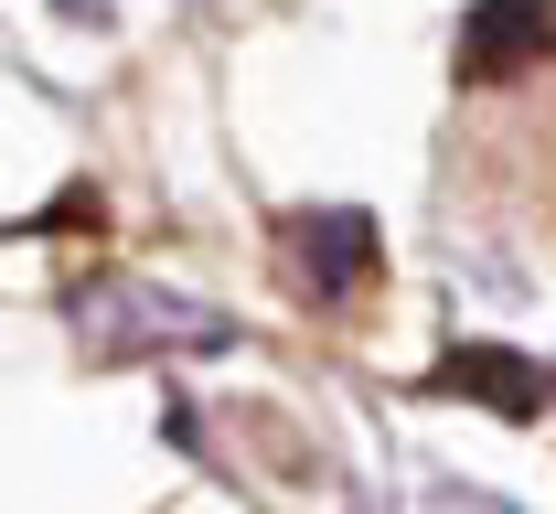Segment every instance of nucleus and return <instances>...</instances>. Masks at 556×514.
<instances>
[{
	"label": "nucleus",
	"mask_w": 556,
	"mask_h": 514,
	"mask_svg": "<svg viewBox=\"0 0 556 514\" xmlns=\"http://www.w3.org/2000/svg\"><path fill=\"white\" fill-rule=\"evenodd\" d=\"M428 386H439V397H492L503 418H535V408L556 397V375H546V365H525V354H503V343H450Z\"/></svg>",
	"instance_id": "obj_3"
},
{
	"label": "nucleus",
	"mask_w": 556,
	"mask_h": 514,
	"mask_svg": "<svg viewBox=\"0 0 556 514\" xmlns=\"http://www.w3.org/2000/svg\"><path fill=\"white\" fill-rule=\"evenodd\" d=\"M556 54V0H471L460 22V86H514Z\"/></svg>",
	"instance_id": "obj_2"
},
{
	"label": "nucleus",
	"mask_w": 556,
	"mask_h": 514,
	"mask_svg": "<svg viewBox=\"0 0 556 514\" xmlns=\"http://www.w3.org/2000/svg\"><path fill=\"white\" fill-rule=\"evenodd\" d=\"M86 322L118 343V354H139L129 333H161V343H193V354H214V343H236L225 333V311H193V300H150V290H108V300H86Z\"/></svg>",
	"instance_id": "obj_4"
},
{
	"label": "nucleus",
	"mask_w": 556,
	"mask_h": 514,
	"mask_svg": "<svg viewBox=\"0 0 556 514\" xmlns=\"http://www.w3.org/2000/svg\"><path fill=\"white\" fill-rule=\"evenodd\" d=\"M278 247H289V268H300V290H311V300H353L364 279H375V225L353 215V204L278 215Z\"/></svg>",
	"instance_id": "obj_1"
}]
</instances>
